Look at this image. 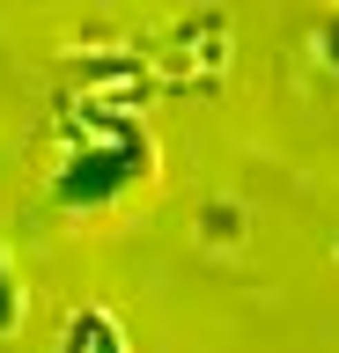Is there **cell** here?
<instances>
[{
	"instance_id": "cell-1",
	"label": "cell",
	"mask_w": 339,
	"mask_h": 353,
	"mask_svg": "<svg viewBox=\"0 0 339 353\" xmlns=\"http://www.w3.org/2000/svg\"><path fill=\"white\" fill-rule=\"evenodd\" d=\"M67 353H118V331L104 324V316H81L74 339H67Z\"/></svg>"
}]
</instances>
